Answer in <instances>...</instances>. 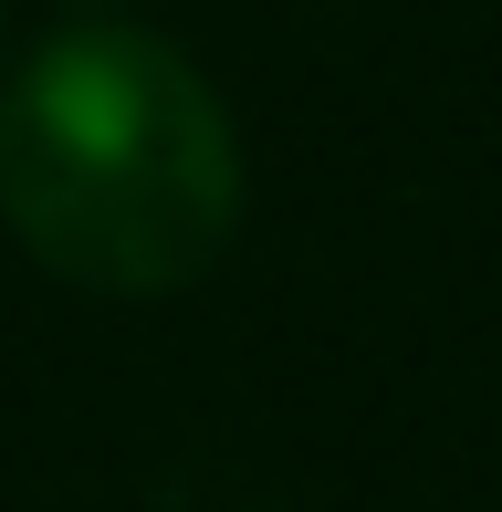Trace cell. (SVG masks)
Wrapping results in <instances>:
<instances>
[{
    "label": "cell",
    "mask_w": 502,
    "mask_h": 512,
    "mask_svg": "<svg viewBox=\"0 0 502 512\" xmlns=\"http://www.w3.org/2000/svg\"><path fill=\"white\" fill-rule=\"evenodd\" d=\"M0 220L84 293H178L241 230V136L178 42L84 21L0 95Z\"/></svg>",
    "instance_id": "obj_1"
}]
</instances>
